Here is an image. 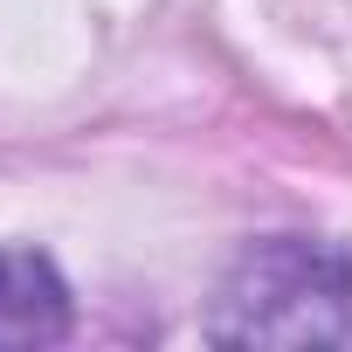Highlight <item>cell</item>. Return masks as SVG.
<instances>
[{"mask_svg":"<svg viewBox=\"0 0 352 352\" xmlns=\"http://www.w3.org/2000/svg\"><path fill=\"white\" fill-rule=\"evenodd\" d=\"M201 331L214 345H352V256L331 235H263L221 270Z\"/></svg>","mask_w":352,"mask_h":352,"instance_id":"cell-1","label":"cell"},{"mask_svg":"<svg viewBox=\"0 0 352 352\" xmlns=\"http://www.w3.org/2000/svg\"><path fill=\"white\" fill-rule=\"evenodd\" d=\"M76 331V297L42 249H0V352H42Z\"/></svg>","mask_w":352,"mask_h":352,"instance_id":"cell-2","label":"cell"}]
</instances>
